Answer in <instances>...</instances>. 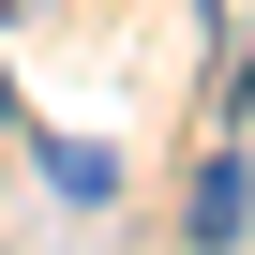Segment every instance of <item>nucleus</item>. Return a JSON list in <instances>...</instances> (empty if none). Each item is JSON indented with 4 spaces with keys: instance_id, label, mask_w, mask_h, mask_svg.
<instances>
[{
    "instance_id": "nucleus-1",
    "label": "nucleus",
    "mask_w": 255,
    "mask_h": 255,
    "mask_svg": "<svg viewBox=\"0 0 255 255\" xmlns=\"http://www.w3.org/2000/svg\"><path fill=\"white\" fill-rule=\"evenodd\" d=\"M240 225H255V180H240V150H225V165L195 180V240H240Z\"/></svg>"
},
{
    "instance_id": "nucleus-2",
    "label": "nucleus",
    "mask_w": 255,
    "mask_h": 255,
    "mask_svg": "<svg viewBox=\"0 0 255 255\" xmlns=\"http://www.w3.org/2000/svg\"><path fill=\"white\" fill-rule=\"evenodd\" d=\"M15 15H30V0H15Z\"/></svg>"
}]
</instances>
